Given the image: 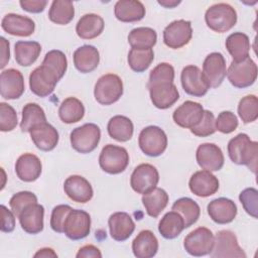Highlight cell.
<instances>
[{"label": "cell", "instance_id": "d590c367", "mask_svg": "<svg viewBox=\"0 0 258 258\" xmlns=\"http://www.w3.org/2000/svg\"><path fill=\"white\" fill-rule=\"evenodd\" d=\"M183 229H185L184 221L182 217L175 211L166 213L158 224V231L160 235L168 240L179 236Z\"/></svg>", "mask_w": 258, "mask_h": 258}, {"label": "cell", "instance_id": "f1b7e54d", "mask_svg": "<svg viewBox=\"0 0 258 258\" xmlns=\"http://www.w3.org/2000/svg\"><path fill=\"white\" fill-rule=\"evenodd\" d=\"M73 58L76 69L83 74H88L97 69L100 54L95 46L85 44L75 50Z\"/></svg>", "mask_w": 258, "mask_h": 258}, {"label": "cell", "instance_id": "f35d334b", "mask_svg": "<svg viewBox=\"0 0 258 258\" xmlns=\"http://www.w3.org/2000/svg\"><path fill=\"white\" fill-rule=\"evenodd\" d=\"M46 116L44 110L36 103H27L22 109V119L20 129L23 132H30L34 127L45 123Z\"/></svg>", "mask_w": 258, "mask_h": 258}, {"label": "cell", "instance_id": "e575fe53", "mask_svg": "<svg viewBox=\"0 0 258 258\" xmlns=\"http://www.w3.org/2000/svg\"><path fill=\"white\" fill-rule=\"evenodd\" d=\"M225 45L234 61H240L249 56L250 40L248 35L243 32L231 33L227 37Z\"/></svg>", "mask_w": 258, "mask_h": 258}, {"label": "cell", "instance_id": "ba28073f", "mask_svg": "<svg viewBox=\"0 0 258 258\" xmlns=\"http://www.w3.org/2000/svg\"><path fill=\"white\" fill-rule=\"evenodd\" d=\"M210 256L213 258H246L239 246L236 235L230 230H221L214 236V245Z\"/></svg>", "mask_w": 258, "mask_h": 258}, {"label": "cell", "instance_id": "b9f144b4", "mask_svg": "<svg viewBox=\"0 0 258 258\" xmlns=\"http://www.w3.org/2000/svg\"><path fill=\"white\" fill-rule=\"evenodd\" d=\"M154 59V52L152 49H135L131 48L128 53V64L132 71L142 73L146 71Z\"/></svg>", "mask_w": 258, "mask_h": 258}, {"label": "cell", "instance_id": "db71d44e", "mask_svg": "<svg viewBox=\"0 0 258 258\" xmlns=\"http://www.w3.org/2000/svg\"><path fill=\"white\" fill-rule=\"evenodd\" d=\"M21 8L30 13H40L47 5L45 0H21L19 1Z\"/></svg>", "mask_w": 258, "mask_h": 258}, {"label": "cell", "instance_id": "1f68e13d", "mask_svg": "<svg viewBox=\"0 0 258 258\" xmlns=\"http://www.w3.org/2000/svg\"><path fill=\"white\" fill-rule=\"evenodd\" d=\"M107 130L111 138L119 142H126L132 138L134 126L128 117L116 115L109 120Z\"/></svg>", "mask_w": 258, "mask_h": 258}, {"label": "cell", "instance_id": "9f6ffc18", "mask_svg": "<svg viewBox=\"0 0 258 258\" xmlns=\"http://www.w3.org/2000/svg\"><path fill=\"white\" fill-rule=\"evenodd\" d=\"M1 42V63L0 68L3 69L9 61L10 59V48H9V41L5 37L0 38Z\"/></svg>", "mask_w": 258, "mask_h": 258}, {"label": "cell", "instance_id": "8d00e7d4", "mask_svg": "<svg viewBox=\"0 0 258 258\" xmlns=\"http://www.w3.org/2000/svg\"><path fill=\"white\" fill-rule=\"evenodd\" d=\"M85 115L84 104L75 97L64 99L58 108L59 119L67 124H73L81 121Z\"/></svg>", "mask_w": 258, "mask_h": 258}, {"label": "cell", "instance_id": "3957f363", "mask_svg": "<svg viewBox=\"0 0 258 258\" xmlns=\"http://www.w3.org/2000/svg\"><path fill=\"white\" fill-rule=\"evenodd\" d=\"M123 95V82L115 74H106L98 79L94 88L96 101L104 106L116 103Z\"/></svg>", "mask_w": 258, "mask_h": 258}, {"label": "cell", "instance_id": "5bb4252c", "mask_svg": "<svg viewBox=\"0 0 258 258\" xmlns=\"http://www.w3.org/2000/svg\"><path fill=\"white\" fill-rule=\"evenodd\" d=\"M180 82L184 92L194 97H203L210 89L203 72L194 64L186 66L182 69L180 74Z\"/></svg>", "mask_w": 258, "mask_h": 258}, {"label": "cell", "instance_id": "8992f818", "mask_svg": "<svg viewBox=\"0 0 258 258\" xmlns=\"http://www.w3.org/2000/svg\"><path fill=\"white\" fill-rule=\"evenodd\" d=\"M99 164L102 170L109 174H118L123 172L129 164V154L124 147L107 144L103 147Z\"/></svg>", "mask_w": 258, "mask_h": 258}, {"label": "cell", "instance_id": "11a10c76", "mask_svg": "<svg viewBox=\"0 0 258 258\" xmlns=\"http://www.w3.org/2000/svg\"><path fill=\"white\" fill-rule=\"evenodd\" d=\"M77 258H101L102 253L101 251L94 245H85L78 251Z\"/></svg>", "mask_w": 258, "mask_h": 258}, {"label": "cell", "instance_id": "83f0119b", "mask_svg": "<svg viewBox=\"0 0 258 258\" xmlns=\"http://www.w3.org/2000/svg\"><path fill=\"white\" fill-rule=\"evenodd\" d=\"M145 7L137 0H119L114 6L115 17L121 22H136L144 18Z\"/></svg>", "mask_w": 258, "mask_h": 258}, {"label": "cell", "instance_id": "f5cc1de1", "mask_svg": "<svg viewBox=\"0 0 258 258\" xmlns=\"http://www.w3.org/2000/svg\"><path fill=\"white\" fill-rule=\"evenodd\" d=\"M1 231L3 233H11L15 228V215L4 205H1Z\"/></svg>", "mask_w": 258, "mask_h": 258}, {"label": "cell", "instance_id": "cb8c5ba5", "mask_svg": "<svg viewBox=\"0 0 258 258\" xmlns=\"http://www.w3.org/2000/svg\"><path fill=\"white\" fill-rule=\"evenodd\" d=\"M111 237L118 242L127 240L135 230L132 217L125 212H116L108 220Z\"/></svg>", "mask_w": 258, "mask_h": 258}, {"label": "cell", "instance_id": "7dc6e473", "mask_svg": "<svg viewBox=\"0 0 258 258\" xmlns=\"http://www.w3.org/2000/svg\"><path fill=\"white\" fill-rule=\"evenodd\" d=\"M239 200L245 210V212L253 217L254 219H257L258 215V191L254 187H248L245 188L240 192Z\"/></svg>", "mask_w": 258, "mask_h": 258}, {"label": "cell", "instance_id": "816d5d0a", "mask_svg": "<svg viewBox=\"0 0 258 258\" xmlns=\"http://www.w3.org/2000/svg\"><path fill=\"white\" fill-rule=\"evenodd\" d=\"M73 210L68 205H58L52 209L50 216V227L56 233H63V224L69 213Z\"/></svg>", "mask_w": 258, "mask_h": 258}, {"label": "cell", "instance_id": "f6af8a7d", "mask_svg": "<svg viewBox=\"0 0 258 258\" xmlns=\"http://www.w3.org/2000/svg\"><path fill=\"white\" fill-rule=\"evenodd\" d=\"M174 69L168 62L158 63L149 75V81L147 86L160 84V83H173Z\"/></svg>", "mask_w": 258, "mask_h": 258}, {"label": "cell", "instance_id": "f907efd6", "mask_svg": "<svg viewBox=\"0 0 258 258\" xmlns=\"http://www.w3.org/2000/svg\"><path fill=\"white\" fill-rule=\"evenodd\" d=\"M216 130L224 134H229L235 131L238 127L237 116L231 111L221 112L215 120Z\"/></svg>", "mask_w": 258, "mask_h": 258}, {"label": "cell", "instance_id": "681fc988", "mask_svg": "<svg viewBox=\"0 0 258 258\" xmlns=\"http://www.w3.org/2000/svg\"><path fill=\"white\" fill-rule=\"evenodd\" d=\"M190 132L198 137H207L216 132L215 126V116L213 112L209 110L204 111V115L202 120L198 125L190 128Z\"/></svg>", "mask_w": 258, "mask_h": 258}, {"label": "cell", "instance_id": "d6a6232c", "mask_svg": "<svg viewBox=\"0 0 258 258\" xmlns=\"http://www.w3.org/2000/svg\"><path fill=\"white\" fill-rule=\"evenodd\" d=\"M41 52V45L37 41L19 40L14 45L16 62L21 67H29L36 61Z\"/></svg>", "mask_w": 258, "mask_h": 258}, {"label": "cell", "instance_id": "7402d4cb", "mask_svg": "<svg viewBox=\"0 0 258 258\" xmlns=\"http://www.w3.org/2000/svg\"><path fill=\"white\" fill-rule=\"evenodd\" d=\"M207 210L210 218L220 225L229 224L234 221L238 212L236 204L227 198L213 200L209 203Z\"/></svg>", "mask_w": 258, "mask_h": 258}, {"label": "cell", "instance_id": "7c38bea8", "mask_svg": "<svg viewBox=\"0 0 258 258\" xmlns=\"http://www.w3.org/2000/svg\"><path fill=\"white\" fill-rule=\"evenodd\" d=\"M192 36L190 21L178 19L172 21L163 30V42L172 49L186 45Z\"/></svg>", "mask_w": 258, "mask_h": 258}, {"label": "cell", "instance_id": "ab89813d", "mask_svg": "<svg viewBox=\"0 0 258 258\" xmlns=\"http://www.w3.org/2000/svg\"><path fill=\"white\" fill-rule=\"evenodd\" d=\"M171 210L177 212L182 217L185 228L194 225L201 215L200 206L189 198H180L176 200L172 205Z\"/></svg>", "mask_w": 258, "mask_h": 258}, {"label": "cell", "instance_id": "e0dca14e", "mask_svg": "<svg viewBox=\"0 0 258 258\" xmlns=\"http://www.w3.org/2000/svg\"><path fill=\"white\" fill-rule=\"evenodd\" d=\"M198 164L205 170L218 171L224 165V154L221 148L214 143L201 144L196 152Z\"/></svg>", "mask_w": 258, "mask_h": 258}, {"label": "cell", "instance_id": "5b68a950", "mask_svg": "<svg viewBox=\"0 0 258 258\" xmlns=\"http://www.w3.org/2000/svg\"><path fill=\"white\" fill-rule=\"evenodd\" d=\"M257 64L250 57L240 61H232L227 70V78L232 86L244 89L252 86L257 79Z\"/></svg>", "mask_w": 258, "mask_h": 258}, {"label": "cell", "instance_id": "bcb514c9", "mask_svg": "<svg viewBox=\"0 0 258 258\" xmlns=\"http://www.w3.org/2000/svg\"><path fill=\"white\" fill-rule=\"evenodd\" d=\"M37 203V197L28 190L19 191L13 195L9 201V206L14 215L18 218L20 213L28 206Z\"/></svg>", "mask_w": 258, "mask_h": 258}, {"label": "cell", "instance_id": "ee69618b", "mask_svg": "<svg viewBox=\"0 0 258 258\" xmlns=\"http://www.w3.org/2000/svg\"><path fill=\"white\" fill-rule=\"evenodd\" d=\"M238 114L241 120L247 124L258 118V99L255 95L243 97L238 105Z\"/></svg>", "mask_w": 258, "mask_h": 258}, {"label": "cell", "instance_id": "9a60e30c", "mask_svg": "<svg viewBox=\"0 0 258 258\" xmlns=\"http://www.w3.org/2000/svg\"><path fill=\"white\" fill-rule=\"evenodd\" d=\"M203 75L210 88H218L227 75L226 59L221 52L208 54L203 63Z\"/></svg>", "mask_w": 258, "mask_h": 258}, {"label": "cell", "instance_id": "d4e9b609", "mask_svg": "<svg viewBox=\"0 0 258 258\" xmlns=\"http://www.w3.org/2000/svg\"><path fill=\"white\" fill-rule=\"evenodd\" d=\"M42 171L40 159L32 153H24L20 155L15 163V172L22 181L31 182L36 180Z\"/></svg>", "mask_w": 258, "mask_h": 258}, {"label": "cell", "instance_id": "74e56055", "mask_svg": "<svg viewBox=\"0 0 258 258\" xmlns=\"http://www.w3.org/2000/svg\"><path fill=\"white\" fill-rule=\"evenodd\" d=\"M156 40V31L150 27H137L128 34V42L135 49H152Z\"/></svg>", "mask_w": 258, "mask_h": 258}, {"label": "cell", "instance_id": "2e32d148", "mask_svg": "<svg viewBox=\"0 0 258 258\" xmlns=\"http://www.w3.org/2000/svg\"><path fill=\"white\" fill-rule=\"evenodd\" d=\"M24 79L15 69H8L0 75V94L6 100H15L24 93Z\"/></svg>", "mask_w": 258, "mask_h": 258}, {"label": "cell", "instance_id": "7bdbcfd3", "mask_svg": "<svg viewBox=\"0 0 258 258\" xmlns=\"http://www.w3.org/2000/svg\"><path fill=\"white\" fill-rule=\"evenodd\" d=\"M41 64L48 68L59 79H61L68 69V59L66 54L62 51L57 49H52L45 54Z\"/></svg>", "mask_w": 258, "mask_h": 258}, {"label": "cell", "instance_id": "603a6c76", "mask_svg": "<svg viewBox=\"0 0 258 258\" xmlns=\"http://www.w3.org/2000/svg\"><path fill=\"white\" fill-rule=\"evenodd\" d=\"M1 27L8 34L26 37L30 36L34 32L35 23L31 18L27 16L8 13L2 18Z\"/></svg>", "mask_w": 258, "mask_h": 258}, {"label": "cell", "instance_id": "ffe728a7", "mask_svg": "<svg viewBox=\"0 0 258 258\" xmlns=\"http://www.w3.org/2000/svg\"><path fill=\"white\" fill-rule=\"evenodd\" d=\"M147 87L149 89L150 100L158 109H167L179 99V93L173 83H160Z\"/></svg>", "mask_w": 258, "mask_h": 258}, {"label": "cell", "instance_id": "4fadbf2b", "mask_svg": "<svg viewBox=\"0 0 258 258\" xmlns=\"http://www.w3.org/2000/svg\"><path fill=\"white\" fill-rule=\"evenodd\" d=\"M91 231V217L83 210L73 209L63 224L64 235L74 241L86 238Z\"/></svg>", "mask_w": 258, "mask_h": 258}, {"label": "cell", "instance_id": "7a4b0ae2", "mask_svg": "<svg viewBox=\"0 0 258 258\" xmlns=\"http://www.w3.org/2000/svg\"><path fill=\"white\" fill-rule=\"evenodd\" d=\"M205 20L210 29L223 33L235 26L237 22V12L228 3H216L207 9Z\"/></svg>", "mask_w": 258, "mask_h": 258}, {"label": "cell", "instance_id": "c3c4849f", "mask_svg": "<svg viewBox=\"0 0 258 258\" xmlns=\"http://www.w3.org/2000/svg\"><path fill=\"white\" fill-rule=\"evenodd\" d=\"M17 114L12 106L7 103H0V130L9 132L17 126Z\"/></svg>", "mask_w": 258, "mask_h": 258}, {"label": "cell", "instance_id": "9c48e42d", "mask_svg": "<svg viewBox=\"0 0 258 258\" xmlns=\"http://www.w3.org/2000/svg\"><path fill=\"white\" fill-rule=\"evenodd\" d=\"M214 245V234L206 227H199L187 234L183 241L185 251L195 257L210 254Z\"/></svg>", "mask_w": 258, "mask_h": 258}, {"label": "cell", "instance_id": "52a82bcc", "mask_svg": "<svg viewBox=\"0 0 258 258\" xmlns=\"http://www.w3.org/2000/svg\"><path fill=\"white\" fill-rule=\"evenodd\" d=\"M138 144L144 154L157 157L167 147V136L161 128L153 125L147 126L139 133Z\"/></svg>", "mask_w": 258, "mask_h": 258}, {"label": "cell", "instance_id": "8fae6325", "mask_svg": "<svg viewBox=\"0 0 258 258\" xmlns=\"http://www.w3.org/2000/svg\"><path fill=\"white\" fill-rule=\"evenodd\" d=\"M158 181V170L155 166L149 163H141L136 166L130 177V185L132 189L141 195L155 188Z\"/></svg>", "mask_w": 258, "mask_h": 258}, {"label": "cell", "instance_id": "d6986e66", "mask_svg": "<svg viewBox=\"0 0 258 258\" xmlns=\"http://www.w3.org/2000/svg\"><path fill=\"white\" fill-rule=\"evenodd\" d=\"M188 186L190 191L197 197L207 198L218 191L219 179L211 171L199 170L190 176Z\"/></svg>", "mask_w": 258, "mask_h": 258}, {"label": "cell", "instance_id": "4316f807", "mask_svg": "<svg viewBox=\"0 0 258 258\" xmlns=\"http://www.w3.org/2000/svg\"><path fill=\"white\" fill-rule=\"evenodd\" d=\"M29 133L34 145L42 151H50L58 143L57 130L47 122L34 127Z\"/></svg>", "mask_w": 258, "mask_h": 258}, {"label": "cell", "instance_id": "4dcf8cb0", "mask_svg": "<svg viewBox=\"0 0 258 258\" xmlns=\"http://www.w3.org/2000/svg\"><path fill=\"white\" fill-rule=\"evenodd\" d=\"M104 26V19L100 15L88 13L79 19L76 25V32L82 39H93L103 32Z\"/></svg>", "mask_w": 258, "mask_h": 258}, {"label": "cell", "instance_id": "6f0895ef", "mask_svg": "<svg viewBox=\"0 0 258 258\" xmlns=\"http://www.w3.org/2000/svg\"><path fill=\"white\" fill-rule=\"evenodd\" d=\"M34 257H43V258H47V257H57V254L51 249V248H42L39 249L35 254Z\"/></svg>", "mask_w": 258, "mask_h": 258}, {"label": "cell", "instance_id": "277c9868", "mask_svg": "<svg viewBox=\"0 0 258 258\" xmlns=\"http://www.w3.org/2000/svg\"><path fill=\"white\" fill-rule=\"evenodd\" d=\"M101 138V130L94 123H86L75 128L70 135L72 147L79 153L87 154L94 151Z\"/></svg>", "mask_w": 258, "mask_h": 258}, {"label": "cell", "instance_id": "836d02e7", "mask_svg": "<svg viewBox=\"0 0 258 258\" xmlns=\"http://www.w3.org/2000/svg\"><path fill=\"white\" fill-rule=\"evenodd\" d=\"M168 195L161 187H155L142 196V204L148 216L157 218L168 204Z\"/></svg>", "mask_w": 258, "mask_h": 258}, {"label": "cell", "instance_id": "f546056e", "mask_svg": "<svg viewBox=\"0 0 258 258\" xmlns=\"http://www.w3.org/2000/svg\"><path fill=\"white\" fill-rule=\"evenodd\" d=\"M132 251L137 258H151L158 251V240L150 230H142L132 242Z\"/></svg>", "mask_w": 258, "mask_h": 258}, {"label": "cell", "instance_id": "680465c9", "mask_svg": "<svg viewBox=\"0 0 258 258\" xmlns=\"http://www.w3.org/2000/svg\"><path fill=\"white\" fill-rule=\"evenodd\" d=\"M180 3V1L178 0H158V4L165 7V8H173L175 6H177Z\"/></svg>", "mask_w": 258, "mask_h": 258}, {"label": "cell", "instance_id": "30bf717a", "mask_svg": "<svg viewBox=\"0 0 258 258\" xmlns=\"http://www.w3.org/2000/svg\"><path fill=\"white\" fill-rule=\"evenodd\" d=\"M59 80L52 71L41 64L31 72L29 76V87L34 95L44 98L54 91Z\"/></svg>", "mask_w": 258, "mask_h": 258}, {"label": "cell", "instance_id": "44dd1931", "mask_svg": "<svg viewBox=\"0 0 258 258\" xmlns=\"http://www.w3.org/2000/svg\"><path fill=\"white\" fill-rule=\"evenodd\" d=\"M63 190L67 196L76 203L85 204L91 201L94 191L91 183L81 175H71L63 183Z\"/></svg>", "mask_w": 258, "mask_h": 258}, {"label": "cell", "instance_id": "6da1fadb", "mask_svg": "<svg viewBox=\"0 0 258 258\" xmlns=\"http://www.w3.org/2000/svg\"><path fill=\"white\" fill-rule=\"evenodd\" d=\"M230 159L238 165H246L253 173H256L258 160V143L252 141L245 133H240L228 143Z\"/></svg>", "mask_w": 258, "mask_h": 258}, {"label": "cell", "instance_id": "60d3db41", "mask_svg": "<svg viewBox=\"0 0 258 258\" xmlns=\"http://www.w3.org/2000/svg\"><path fill=\"white\" fill-rule=\"evenodd\" d=\"M75 16V8L72 1L54 0L48 11V18L51 22L59 25L69 24Z\"/></svg>", "mask_w": 258, "mask_h": 258}, {"label": "cell", "instance_id": "ac0fdd59", "mask_svg": "<svg viewBox=\"0 0 258 258\" xmlns=\"http://www.w3.org/2000/svg\"><path fill=\"white\" fill-rule=\"evenodd\" d=\"M203 106L194 101H185L177 107L173 114L172 119L175 124L182 128H192L198 125L204 115Z\"/></svg>", "mask_w": 258, "mask_h": 258}, {"label": "cell", "instance_id": "484cf974", "mask_svg": "<svg viewBox=\"0 0 258 258\" xmlns=\"http://www.w3.org/2000/svg\"><path fill=\"white\" fill-rule=\"evenodd\" d=\"M44 208L39 204H32L26 207L18 216L20 226L28 234H38L43 230Z\"/></svg>", "mask_w": 258, "mask_h": 258}]
</instances>
